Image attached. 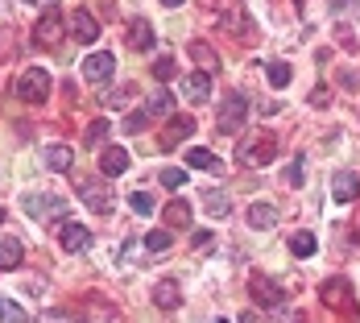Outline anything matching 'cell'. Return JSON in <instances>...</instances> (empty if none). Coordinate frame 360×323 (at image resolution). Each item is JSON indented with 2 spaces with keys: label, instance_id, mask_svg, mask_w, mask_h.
Returning <instances> with one entry per match:
<instances>
[{
  "label": "cell",
  "instance_id": "33",
  "mask_svg": "<svg viewBox=\"0 0 360 323\" xmlns=\"http://www.w3.org/2000/svg\"><path fill=\"white\" fill-rule=\"evenodd\" d=\"M182 182H186V170H179V166H166V170H162V186H170V191H179Z\"/></svg>",
  "mask_w": 360,
  "mask_h": 323
},
{
  "label": "cell",
  "instance_id": "40",
  "mask_svg": "<svg viewBox=\"0 0 360 323\" xmlns=\"http://www.w3.org/2000/svg\"><path fill=\"white\" fill-rule=\"evenodd\" d=\"M162 4H166V8H179L182 0H162Z\"/></svg>",
  "mask_w": 360,
  "mask_h": 323
},
{
  "label": "cell",
  "instance_id": "36",
  "mask_svg": "<svg viewBox=\"0 0 360 323\" xmlns=\"http://www.w3.org/2000/svg\"><path fill=\"white\" fill-rule=\"evenodd\" d=\"M191 245H195V249H207V245H212V232H195Z\"/></svg>",
  "mask_w": 360,
  "mask_h": 323
},
{
  "label": "cell",
  "instance_id": "10",
  "mask_svg": "<svg viewBox=\"0 0 360 323\" xmlns=\"http://www.w3.org/2000/svg\"><path fill=\"white\" fill-rule=\"evenodd\" d=\"M112 71H116V58H112L108 50H100V54H87V58H83V75H87L91 83H108Z\"/></svg>",
  "mask_w": 360,
  "mask_h": 323
},
{
  "label": "cell",
  "instance_id": "2",
  "mask_svg": "<svg viewBox=\"0 0 360 323\" xmlns=\"http://www.w3.org/2000/svg\"><path fill=\"white\" fill-rule=\"evenodd\" d=\"M236 158H240L245 166H269V162L278 158V137H274V133H257L249 141H240Z\"/></svg>",
  "mask_w": 360,
  "mask_h": 323
},
{
  "label": "cell",
  "instance_id": "4",
  "mask_svg": "<svg viewBox=\"0 0 360 323\" xmlns=\"http://www.w3.org/2000/svg\"><path fill=\"white\" fill-rule=\"evenodd\" d=\"M17 96H21L25 104H41V100L50 96V75L41 71V67L21 71V79H17Z\"/></svg>",
  "mask_w": 360,
  "mask_h": 323
},
{
  "label": "cell",
  "instance_id": "1",
  "mask_svg": "<svg viewBox=\"0 0 360 323\" xmlns=\"http://www.w3.org/2000/svg\"><path fill=\"white\" fill-rule=\"evenodd\" d=\"M245 120H249V96H240V91H232L216 112V129L224 137H236L240 129H245Z\"/></svg>",
  "mask_w": 360,
  "mask_h": 323
},
{
  "label": "cell",
  "instance_id": "9",
  "mask_svg": "<svg viewBox=\"0 0 360 323\" xmlns=\"http://www.w3.org/2000/svg\"><path fill=\"white\" fill-rule=\"evenodd\" d=\"M63 37V13L58 8H46V17L34 25V42L37 46H54Z\"/></svg>",
  "mask_w": 360,
  "mask_h": 323
},
{
  "label": "cell",
  "instance_id": "24",
  "mask_svg": "<svg viewBox=\"0 0 360 323\" xmlns=\"http://www.w3.org/2000/svg\"><path fill=\"white\" fill-rule=\"evenodd\" d=\"M203 208H207L212 215H228L232 212V199H228L219 186H212V191H203Z\"/></svg>",
  "mask_w": 360,
  "mask_h": 323
},
{
  "label": "cell",
  "instance_id": "35",
  "mask_svg": "<svg viewBox=\"0 0 360 323\" xmlns=\"http://www.w3.org/2000/svg\"><path fill=\"white\" fill-rule=\"evenodd\" d=\"M286 182L290 186H302V158H294V166L286 170Z\"/></svg>",
  "mask_w": 360,
  "mask_h": 323
},
{
  "label": "cell",
  "instance_id": "23",
  "mask_svg": "<svg viewBox=\"0 0 360 323\" xmlns=\"http://www.w3.org/2000/svg\"><path fill=\"white\" fill-rule=\"evenodd\" d=\"M191 58H195V63H199L207 75L219 71V58H216V50H212L207 42H191Z\"/></svg>",
  "mask_w": 360,
  "mask_h": 323
},
{
  "label": "cell",
  "instance_id": "21",
  "mask_svg": "<svg viewBox=\"0 0 360 323\" xmlns=\"http://www.w3.org/2000/svg\"><path fill=\"white\" fill-rule=\"evenodd\" d=\"M166 228H191V203L186 199H170L166 203Z\"/></svg>",
  "mask_w": 360,
  "mask_h": 323
},
{
  "label": "cell",
  "instance_id": "19",
  "mask_svg": "<svg viewBox=\"0 0 360 323\" xmlns=\"http://www.w3.org/2000/svg\"><path fill=\"white\" fill-rule=\"evenodd\" d=\"M153 303H158L162 311H179V303H182L179 282H158V286H153Z\"/></svg>",
  "mask_w": 360,
  "mask_h": 323
},
{
  "label": "cell",
  "instance_id": "3",
  "mask_svg": "<svg viewBox=\"0 0 360 323\" xmlns=\"http://www.w3.org/2000/svg\"><path fill=\"white\" fill-rule=\"evenodd\" d=\"M249 294L257 307H265V311H282L286 307V294H282V286L274 282V278H265V274H252L249 278Z\"/></svg>",
  "mask_w": 360,
  "mask_h": 323
},
{
  "label": "cell",
  "instance_id": "29",
  "mask_svg": "<svg viewBox=\"0 0 360 323\" xmlns=\"http://www.w3.org/2000/svg\"><path fill=\"white\" fill-rule=\"evenodd\" d=\"M153 79H158V83H170V79H179V67H174V58H170V54L153 63Z\"/></svg>",
  "mask_w": 360,
  "mask_h": 323
},
{
  "label": "cell",
  "instance_id": "7",
  "mask_svg": "<svg viewBox=\"0 0 360 323\" xmlns=\"http://www.w3.org/2000/svg\"><path fill=\"white\" fill-rule=\"evenodd\" d=\"M79 199H83L91 212H100V215L112 212V191L100 179H79Z\"/></svg>",
  "mask_w": 360,
  "mask_h": 323
},
{
  "label": "cell",
  "instance_id": "26",
  "mask_svg": "<svg viewBox=\"0 0 360 323\" xmlns=\"http://www.w3.org/2000/svg\"><path fill=\"white\" fill-rule=\"evenodd\" d=\"M0 323H30V311H21L13 298H0Z\"/></svg>",
  "mask_w": 360,
  "mask_h": 323
},
{
  "label": "cell",
  "instance_id": "34",
  "mask_svg": "<svg viewBox=\"0 0 360 323\" xmlns=\"http://www.w3.org/2000/svg\"><path fill=\"white\" fill-rule=\"evenodd\" d=\"M145 125H149V112H129V120H124V133H141Z\"/></svg>",
  "mask_w": 360,
  "mask_h": 323
},
{
  "label": "cell",
  "instance_id": "28",
  "mask_svg": "<svg viewBox=\"0 0 360 323\" xmlns=\"http://www.w3.org/2000/svg\"><path fill=\"white\" fill-rule=\"evenodd\" d=\"M108 133H112V125L104 120V116H100V120H91V125H87V133H83V141H87V145H100L104 137H108Z\"/></svg>",
  "mask_w": 360,
  "mask_h": 323
},
{
  "label": "cell",
  "instance_id": "8",
  "mask_svg": "<svg viewBox=\"0 0 360 323\" xmlns=\"http://www.w3.org/2000/svg\"><path fill=\"white\" fill-rule=\"evenodd\" d=\"M58 245H63L67 253H83L87 245H91V228H87V224H75V220L58 224Z\"/></svg>",
  "mask_w": 360,
  "mask_h": 323
},
{
  "label": "cell",
  "instance_id": "32",
  "mask_svg": "<svg viewBox=\"0 0 360 323\" xmlns=\"http://www.w3.org/2000/svg\"><path fill=\"white\" fill-rule=\"evenodd\" d=\"M129 208L137 215H153V199H149L145 191H133V195H129Z\"/></svg>",
  "mask_w": 360,
  "mask_h": 323
},
{
  "label": "cell",
  "instance_id": "20",
  "mask_svg": "<svg viewBox=\"0 0 360 323\" xmlns=\"http://www.w3.org/2000/svg\"><path fill=\"white\" fill-rule=\"evenodd\" d=\"M41 158H46V166H50V170H71V166H75L71 145H46V153H41Z\"/></svg>",
  "mask_w": 360,
  "mask_h": 323
},
{
  "label": "cell",
  "instance_id": "18",
  "mask_svg": "<svg viewBox=\"0 0 360 323\" xmlns=\"http://www.w3.org/2000/svg\"><path fill=\"white\" fill-rule=\"evenodd\" d=\"M186 166H191V170H207V175H219V170H224V162H219L212 149H191V153H186Z\"/></svg>",
  "mask_w": 360,
  "mask_h": 323
},
{
  "label": "cell",
  "instance_id": "16",
  "mask_svg": "<svg viewBox=\"0 0 360 323\" xmlns=\"http://www.w3.org/2000/svg\"><path fill=\"white\" fill-rule=\"evenodd\" d=\"M274 224H278V208H274V203H252V208H249V228L269 232Z\"/></svg>",
  "mask_w": 360,
  "mask_h": 323
},
{
  "label": "cell",
  "instance_id": "38",
  "mask_svg": "<svg viewBox=\"0 0 360 323\" xmlns=\"http://www.w3.org/2000/svg\"><path fill=\"white\" fill-rule=\"evenodd\" d=\"M352 4H356V0H331V8H335V13H344V8H352Z\"/></svg>",
  "mask_w": 360,
  "mask_h": 323
},
{
  "label": "cell",
  "instance_id": "31",
  "mask_svg": "<svg viewBox=\"0 0 360 323\" xmlns=\"http://www.w3.org/2000/svg\"><path fill=\"white\" fill-rule=\"evenodd\" d=\"M265 75H269V83H274L278 91L290 83V67H286V63H269V67H265Z\"/></svg>",
  "mask_w": 360,
  "mask_h": 323
},
{
  "label": "cell",
  "instance_id": "25",
  "mask_svg": "<svg viewBox=\"0 0 360 323\" xmlns=\"http://www.w3.org/2000/svg\"><path fill=\"white\" fill-rule=\"evenodd\" d=\"M145 112H149V116H166V120H170V116H174V96H170V91H158V96H149Z\"/></svg>",
  "mask_w": 360,
  "mask_h": 323
},
{
  "label": "cell",
  "instance_id": "22",
  "mask_svg": "<svg viewBox=\"0 0 360 323\" xmlns=\"http://www.w3.org/2000/svg\"><path fill=\"white\" fill-rule=\"evenodd\" d=\"M129 46H133V50H153V25L137 17L133 30H129Z\"/></svg>",
  "mask_w": 360,
  "mask_h": 323
},
{
  "label": "cell",
  "instance_id": "14",
  "mask_svg": "<svg viewBox=\"0 0 360 323\" xmlns=\"http://www.w3.org/2000/svg\"><path fill=\"white\" fill-rule=\"evenodd\" d=\"M331 195L340 199V203H352L360 195V179L352 170H340V175H331Z\"/></svg>",
  "mask_w": 360,
  "mask_h": 323
},
{
  "label": "cell",
  "instance_id": "13",
  "mask_svg": "<svg viewBox=\"0 0 360 323\" xmlns=\"http://www.w3.org/2000/svg\"><path fill=\"white\" fill-rule=\"evenodd\" d=\"M71 34H75V42L91 46V42L100 37V25H96V17H91L87 8H75V13H71Z\"/></svg>",
  "mask_w": 360,
  "mask_h": 323
},
{
  "label": "cell",
  "instance_id": "12",
  "mask_svg": "<svg viewBox=\"0 0 360 323\" xmlns=\"http://www.w3.org/2000/svg\"><path fill=\"white\" fill-rule=\"evenodd\" d=\"M191 133H195V120H191V116H170V120H166V129H162V149L182 145Z\"/></svg>",
  "mask_w": 360,
  "mask_h": 323
},
{
  "label": "cell",
  "instance_id": "15",
  "mask_svg": "<svg viewBox=\"0 0 360 323\" xmlns=\"http://www.w3.org/2000/svg\"><path fill=\"white\" fill-rule=\"evenodd\" d=\"M124 170H129V153H124L120 145H108V149L100 153V175L116 179V175H124Z\"/></svg>",
  "mask_w": 360,
  "mask_h": 323
},
{
  "label": "cell",
  "instance_id": "30",
  "mask_svg": "<svg viewBox=\"0 0 360 323\" xmlns=\"http://www.w3.org/2000/svg\"><path fill=\"white\" fill-rule=\"evenodd\" d=\"M145 249H149V253H162V249H170V228H153V232L145 236Z\"/></svg>",
  "mask_w": 360,
  "mask_h": 323
},
{
  "label": "cell",
  "instance_id": "17",
  "mask_svg": "<svg viewBox=\"0 0 360 323\" xmlns=\"http://www.w3.org/2000/svg\"><path fill=\"white\" fill-rule=\"evenodd\" d=\"M25 261V249L17 236H0V270H17Z\"/></svg>",
  "mask_w": 360,
  "mask_h": 323
},
{
  "label": "cell",
  "instance_id": "41",
  "mask_svg": "<svg viewBox=\"0 0 360 323\" xmlns=\"http://www.w3.org/2000/svg\"><path fill=\"white\" fill-rule=\"evenodd\" d=\"M0 224H4V208H0Z\"/></svg>",
  "mask_w": 360,
  "mask_h": 323
},
{
  "label": "cell",
  "instance_id": "42",
  "mask_svg": "<svg viewBox=\"0 0 360 323\" xmlns=\"http://www.w3.org/2000/svg\"><path fill=\"white\" fill-rule=\"evenodd\" d=\"M356 245H360V228H356Z\"/></svg>",
  "mask_w": 360,
  "mask_h": 323
},
{
  "label": "cell",
  "instance_id": "37",
  "mask_svg": "<svg viewBox=\"0 0 360 323\" xmlns=\"http://www.w3.org/2000/svg\"><path fill=\"white\" fill-rule=\"evenodd\" d=\"M41 323H71L67 315H58V311H50V315H41Z\"/></svg>",
  "mask_w": 360,
  "mask_h": 323
},
{
  "label": "cell",
  "instance_id": "27",
  "mask_svg": "<svg viewBox=\"0 0 360 323\" xmlns=\"http://www.w3.org/2000/svg\"><path fill=\"white\" fill-rule=\"evenodd\" d=\"M290 253H294V257H311V253H315V236H311V232H294V236H290Z\"/></svg>",
  "mask_w": 360,
  "mask_h": 323
},
{
  "label": "cell",
  "instance_id": "43",
  "mask_svg": "<svg viewBox=\"0 0 360 323\" xmlns=\"http://www.w3.org/2000/svg\"><path fill=\"white\" fill-rule=\"evenodd\" d=\"M216 323H232V319H216Z\"/></svg>",
  "mask_w": 360,
  "mask_h": 323
},
{
  "label": "cell",
  "instance_id": "6",
  "mask_svg": "<svg viewBox=\"0 0 360 323\" xmlns=\"http://www.w3.org/2000/svg\"><path fill=\"white\" fill-rule=\"evenodd\" d=\"M319 294H323L327 307H340L344 315H356V298H352V286H348L344 278H327Z\"/></svg>",
  "mask_w": 360,
  "mask_h": 323
},
{
  "label": "cell",
  "instance_id": "39",
  "mask_svg": "<svg viewBox=\"0 0 360 323\" xmlns=\"http://www.w3.org/2000/svg\"><path fill=\"white\" fill-rule=\"evenodd\" d=\"M25 4H46V8H54V0H25Z\"/></svg>",
  "mask_w": 360,
  "mask_h": 323
},
{
  "label": "cell",
  "instance_id": "5",
  "mask_svg": "<svg viewBox=\"0 0 360 323\" xmlns=\"http://www.w3.org/2000/svg\"><path fill=\"white\" fill-rule=\"evenodd\" d=\"M21 208L34 215V220H58V215H67V195H25L21 199Z\"/></svg>",
  "mask_w": 360,
  "mask_h": 323
},
{
  "label": "cell",
  "instance_id": "11",
  "mask_svg": "<svg viewBox=\"0 0 360 323\" xmlns=\"http://www.w3.org/2000/svg\"><path fill=\"white\" fill-rule=\"evenodd\" d=\"M182 96L191 100V104H207L212 100V75L207 71H195L182 79Z\"/></svg>",
  "mask_w": 360,
  "mask_h": 323
}]
</instances>
